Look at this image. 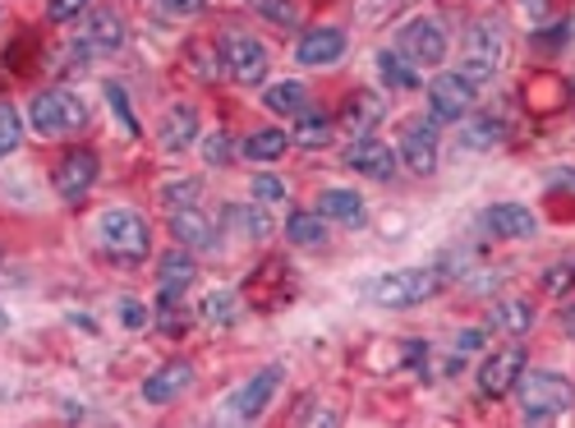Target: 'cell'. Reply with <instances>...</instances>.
Wrapping results in <instances>:
<instances>
[{
	"mask_svg": "<svg viewBox=\"0 0 575 428\" xmlns=\"http://www.w3.org/2000/svg\"><path fill=\"white\" fill-rule=\"evenodd\" d=\"M97 244L101 254L120 267H139L152 254V226L134 208H107L97 217Z\"/></svg>",
	"mask_w": 575,
	"mask_h": 428,
	"instance_id": "1",
	"label": "cell"
},
{
	"mask_svg": "<svg viewBox=\"0 0 575 428\" xmlns=\"http://www.w3.org/2000/svg\"><path fill=\"white\" fill-rule=\"evenodd\" d=\"M516 396H520V419H525V424H557V419H566L571 406H575L571 377H562V373H553V369L520 373Z\"/></svg>",
	"mask_w": 575,
	"mask_h": 428,
	"instance_id": "2",
	"label": "cell"
},
{
	"mask_svg": "<svg viewBox=\"0 0 575 428\" xmlns=\"http://www.w3.org/2000/svg\"><path fill=\"white\" fill-rule=\"evenodd\" d=\"M442 290V276L433 267H405V272H387V276H373L364 286V299L378 309H414L433 299Z\"/></svg>",
	"mask_w": 575,
	"mask_h": 428,
	"instance_id": "3",
	"label": "cell"
},
{
	"mask_svg": "<svg viewBox=\"0 0 575 428\" xmlns=\"http://www.w3.org/2000/svg\"><path fill=\"white\" fill-rule=\"evenodd\" d=\"M29 124H33L42 139H61V134L84 130V124H88V111H84V102H78L74 92H65V88H46V92H37L33 102H29Z\"/></svg>",
	"mask_w": 575,
	"mask_h": 428,
	"instance_id": "4",
	"label": "cell"
},
{
	"mask_svg": "<svg viewBox=\"0 0 575 428\" xmlns=\"http://www.w3.org/2000/svg\"><path fill=\"white\" fill-rule=\"evenodd\" d=\"M502 46H507V29H502V23H492V19L475 23V29H469V42H465L460 74H465L469 84H488L492 74H498V65H502Z\"/></svg>",
	"mask_w": 575,
	"mask_h": 428,
	"instance_id": "5",
	"label": "cell"
},
{
	"mask_svg": "<svg viewBox=\"0 0 575 428\" xmlns=\"http://www.w3.org/2000/svg\"><path fill=\"white\" fill-rule=\"evenodd\" d=\"M475 88L479 84H469L465 74H437V79L428 84V116L437 124H452V120H465L469 107H475Z\"/></svg>",
	"mask_w": 575,
	"mask_h": 428,
	"instance_id": "6",
	"label": "cell"
},
{
	"mask_svg": "<svg viewBox=\"0 0 575 428\" xmlns=\"http://www.w3.org/2000/svg\"><path fill=\"white\" fill-rule=\"evenodd\" d=\"M51 185H56V194L65 198V204H78V198L97 185V153H88V147H69V153L56 162V171H51Z\"/></svg>",
	"mask_w": 575,
	"mask_h": 428,
	"instance_id": "7",
	"label": "cell"
},
{
	"mask_svg": "<svg viewBox=\"0 0 575 428\" xmlns=\"http://www.w3.org/2000/svg\"><path fill=\"white\" fill-rule=\"evenodd\" d=\"M397 52L414 65H442V56H447V33H442L437 19H414L401 29Z\"/></svg>",
	"mask_w": 575,
	"mask_h": 428,
	"instance_id": "8",
	"label": "cell"
},
{
	"mask_svg": "<svg viewBox=\"0 0 575 428\" xmlns=\"http://www.w3.org/2000/svg\"><path fill=\"white\" fill-rule=\"evenodd\" d=\"M226 69H230V79L235 84H263V74H268V46L249 37V33H230L226 37Z\"/></svg>",
	"mask_w": 575,
	"mask_h": 428,
	"instance_id": "9",
	"label": "cell"
},
{
	"mask_svg": "<svg viewBox=\"0 0 575 428\" xmlns=\"http://www.w3.org/2000/svg\"><path fill=\"white\" fill-rule=\"evenodd\" d=\"M401 162L414 171V175H433L437 171V124L414 116L405 120L401 130Z\"/></svg>",
	"mask_w": 575,
	"mask_h": 428,
	"instance_id": "10",
	"label": "cell"
},
{
	"mask_svg": "<svg viewBox=\"0 0 575 428\" xmlns=\"http://www.w3.org/2000/svg\"><path fill=\"white\" fill-rule=\"evenodd\" d=\"M520 373H525V345H507L479 369V392L492 396V400L511 396V387L520 383Z\"/></svg>",
	"mask_w": 575,
	"mask_h": 428,
	"instance_id": "11",
	"label": "cell"
},
{
	"mask_svg": "<svg viewBox=\"0 0 575 428\" xmlns=\"http://www.w3.org/2000/svg\"><path fill=\"white\" fill-rule=\"evenodd\" d=\"M276 387H281V369H276V364H272V369H263V373H253L249 383L230 396V419L253 424L258 415L268 410V400L276 396Z\"/></svg>",
	"mask_w": 575,
	"mask_h": 428,
	"instance_id": "12",
	"label": "cell"
},
{
	"mask_svg": "<svg viewBox=\"0 0 575 428\" xmlns=\"http://www.w3.org/2000/svg\"><path fill=\"white\" fill-rule=\"evenodd\" d=\"M346 33L341 29H327V23H323V29H308L304 37H300V46H295V61L304 65V69H327V65H336V61H341L346 56Z\"/></svg>",
	"mask_w": 575,
	"mask_h": 428,
	"instance_id": "13",
	"label": "cell"
},
{
	"mask_svg": "<svg viewBox=\"0 0 575 428\" xmlns=\"http://www.w3.org/2000/svg\"><path fill=\"white\" fill-rule=\"evenodd\" d=\"M484 231L498 240H534L539 235V217L525 204H492L484 212Z\"/></svg>",
	"mask_w": 575,
	"mask_h": 428,
	"instance_id": "14",
	"label": "cell"
},
{
	"mask_svg": "<svg viewBox=\"0 0 575 428\" xmlns=\"http://www.w3.org/2000/svg\"><path fill=\"white\" fill-rule=\"evenodd\" d=\"M194 276H198L194 254H189L185 244H180L175 254H166L162 267H156V295H162V305H175V299L194 286Z\"/></svg>",
	"mask_w": 575,
	"mask_h": 428,
	"instance_id": "15",
	"label": "cell"
},
{
	"mask_svg": "<svg viewBox=\"0 0 575 428\" xmlns=\"http://www.w3.org/2000/svg\"><path fill=\"white\" fill-rule=\"evenodd\" d=\"M189 383H194V364L171 360V364H162V369H156L148 383H143V400H148V406H171L175 396L189 392Z\"/></svg>",
	"mask_w": 575,
	"mask_h": 428,
	"instance_id": "16",
	"label": "cell"
},
{
	"mask_svg": "<svg viewBox=\"0 0 575 428\" xmlns=\"http://www.w3.org/2000/svg\"><path fill=\"white\" fill-rule=\"evenodd\" d=\"M285 295H291V272H285L281 259H268L263 267L249 276V299L258 309H281Z\"/></svg>",
	"mask_w": 575,
	"mask_h": 428,
	"instance_id": "17",
	"label": "cell"
},
{
	"mask_svg": "<svg viewBox=\"0 0 575 428\" xmlns=\"http://www.w3.org/2000/svg\"><path fill=\"white\" fill-rule=\"evenodd\" d=\"M346 162H350V171L369 175V180H391L397 175V147H387L378 139H359Z\"/></svg>",
	"mask_w": 575,
	"mask_h": 428,
	"instance_id": "18",
	"label": "cell"
},
{
	"mask_svg": "<svg viewBox=\"0 0 575 428\" xmlns=\"http://www.w3.org/2000/svg\"><path fill=\"white\" fill-rule=\"evenodd\" d=\"M171 235H175V244L198 249V254H213V249H217V231H213V221H207L203 212H194V208H180V212H171Z\"/></svg>",
	"mask_w": 575,
	"mask_h": 428,
	"instance_id": "19",
	"label": "cell"
},
{
	"mask_svg": "<svg viewBox=\"0 0 575 428\" xmlns=\"http://www.w3.org/2000/svg\"><path fill=\"white\" fill-rule=\"evenodd\" d=\"M382 116H387V107H382L378 92H350V102L341 107V120H346V130H350L355 139L373 134L378 124H382Z\"/></svg>",
	"mask_w": 575,
	"mask_h": 428,
	"instance_id": "20",
	"label": "cell"
},
{
	"mask_svg": "<svg viewBox=\"0 0 575 428\" xmlns=\"http://www.w3.org/2000/svg\"><path fill=\"white\" fill-rule=\"evenodd\" d=\"M84 46H93V52H120L124 46V23H120V14L116 10H93V23H88V37H84Z\"/></svg>",
	"mask_w": 575,
	"mask_h": 428,
	"instance_id": "21",
	"label": "cell"
},
{
	"mask_svg": "<svg viewBox=\"0 0 575 428\" xmlns=\"http://www.w3.org/2000/svg\"><path fill=\"white\" fill-rule=\"evenodd\" d=\"M318 212L327 217V221H341V226H364V198L359 194H350V189H327V194H318Z\"/></svg>",
	"mask_w": 575,
	"mask_h": 428,
	"instance_id": "22",
	"label": "cell"
},
{
	"mask_svg": "<svg viewBox=\"0 0 575 428\" xmlns=\"http://www.w3.org/2000/svg\"><path fill=\"white\" fill-rule=\"evenodd\" d=\"M194 134H198V111H194V107H171L166 120H162V147H166V153L189 147Z\"/></svg>",
	"mask_w": 575,
	"mask_h": 428,
	"instance_id": "23",
	"label": "cell"
},
{
	"mask_svg": "<svg viewBox=\"0 0 575 428\" xmlns=\"http://www.w3.org/2000/svg\"><path fill=\"white\" fill-rule=\"evenodd\" d=\"M332 120L323 116V111H304V116H295V130H291V143L295 147H308V153H318V147H327L332 143Z\"/></svg>",
	"mask_w": 575,
	"mask_h": 428,
	"instance_id": "24",
	"label": "cell"
},
{
	"mask_svg": "<svg viewBox=\"0 0 575 428\" xmlns=\"http://www.w3.org/2000/svg\"><path fill=\"white\" fill-rule=\"evenodd\" d=\"M492 327L507 337H525L530 332V322H534V309H530V299H502V305H492Z\"/></svg>",
	"mask_w": 575,
	"mask_h": 428,
	"instance_id": "25",
	"label": "cell"
},
{
	"mask_svg": "<svg viewBox=\"0 0 575 428\" xmlns=\"http://www.w3.org/2000/svg\"><path fill=\"white\" fill-rule=\"evenodd\" d=\"M268 111H276V116H304L308 111V88L300 84V79H285V84H272L268 88Z\"/></svg>",
	"mask_w": 575,
	"mask_h": 428,
	"instance_id": "26",
	"label": "cell"
},
{
	"mask_svg": "<svg viewBox=\"0 0 575 428\" xmlns=\"http://www.w3.org/2000/svg\"><path fill=\"white\" fill-rule=\"evenodd\" d=\"M285 235L300 249H318V244H327V221H323V212H291Z\"/></svg>",
	"mask_w": 575,
	"mask_h": 428,
	"instance_id": "27",
	"label": "cell"
},
{
	"mask_svg": "<svg viewBox=\"0 0 575 428\" xmlns=\"http://www.w3.org/2000/svg\"><path fill=\"white\" fill-rule=\"evenodd\" d=\"M378 69H382V79H387L391 88H401V92L424 88V79H420V69H414V61H405L401 52H382V56H378Z\"/></svg>",
	"mask_w": 575,
	"mask_h": 428,
	"instance_id": "28",
	"label": "cell"
},
{
	"mask_svg": "<svg viewBox=\"0 0 575 428\" xmlns=\"http://www.w3.org/2000/svg\"><path fill=\"white\" fill-rule=\"evenodd\" d=\"M285 147H291V134H281V130H258V134L245 139V157L268 166V162H281Z\"/></svg>",
	"mask_w": 575,
	"mask_h": 428,
	"instance_id": "29",
	"label": "cell"
},
{
	"mask_svg": "<svg viewBox=\"0 0 575 428\" xmlns=\"http://www.w3.org/2000/svg\"><path fill=\"white\" fill-rule=\"evenodd\" d=\"M566 102H571V88H566L562 79H553V74L530 84V107H534V111H562Z\"/></svg>",
	"mask_w": 575,
	"mask_h": 428,
	"instance_id": "30",
	"label": "cell"
},
{
	"mask_svg": "<svg viewBox=\"0 0 575 428\" xmlns=\"http://www.w3.org/2000/svg\"><path fill=\"white\" fill-rule=\"evenodd\" d=\"M226 221L235 226V231H240V235H249V240H263V235H272V221H268V212L263 208H240V204H235V208H226Z\"/></svg>",
	"mask_w": 575,
	"mask_h": 428,
	"instance_id": "31",
	"label": "cell"
},
{
	"mask_svg": "<svg viewBox=\"0 0 575 428\" xmlns=\"http://www.w3.org/2000/svg\"><path fill=\"white\" fill-rule=\"evenodd\" d=\"M498 139H502V120L498 116H479V120H469L460 130V147H475V153H484V147H492Z\"/></svg>",
	"mask_w": 575,
	"mask_h": 428,
	"instance_id": "32",
	"label": "cell"
},
{
	"mask_svg": "<svg viewBox=\"0 0 575 428\" xmlns=\"http://www.w3.org/2000/svg\"><path fill=\"white\" fill-rule=\"evenodd\" d=\"M203 318L207 322H217V327H230L235 318H240V305H235V295L230 290H213L203 299Z\"/></svg>",
	"mask_w": 575,
	"mask_h": 428,
	"instance_id": "33",
	"label": "cell"
},
{
	"mask_svg": "<svg viewBox=\"0 0 575 428\" xmlns=\"http://www.w3.org/2000/svg\"><path fill=\"white\" fill-rule=\"evenodd\" d=\"M19 143H23V120L10 102H0V162H6Z\"/></svg>",
	"mask_w": 575,
	"mask_h": 428,
	"instance_id": "34",
	"label": "cell"
},
{
	"mask_svg": "<svg viewBox=\"0 0 575 428\" xmlns=\"http://www.w3.org/2000/svg\"><path fill=\"white\" fill-rule=\"evenodd\" d=\"M162 208L166 212H180V208H194V198H198V180H171V185H162Z\"/></svg>",
	"mask_w": 575,
	"mask_h": 428,
	"instance_id": "35",
	"label": "cell"
},
{
	"mask_svg": "<svg viewBox=\"0 0 575 428\" xmlns=\"http://www.w3.org/2000/svg\"><path fill=\"white\" fill-rule=\"evenodd\" d=\"M566 37H571V23H562V19H553V23H543V29H534V52H562L566 46Z\"/></svg>",
	"mask_w": 575,
	"mask_h": 428,
	"instance_id": "36",
	"label": "cell"
},
{
	"mask_svg": "<svg viewBox=\"0 0 575 428\" xmlns=\"http://www.w3.org/2000/svg\"><path fill=\"white\" fill-rule=\"evenodd\" d=\"M189 61H194V69L203 74V79H217V74H221L217 46H207V42H189Z\"/></svg>",
	"mask_w": 575,
	"mask_h": 428,
	"instance_id": "37",
	"label": "cell"
},
{
	"mask_svg": "<svg viewBox=\"0 0 575 428\" xmlns=\"http://www.w3.org/2000/svg\"><path fill=\"white\" fill-rule=\"evenodd\" d=\"M253 6H258V14H263V19L281 23V29H291V23L300 19V10L291 6V0H253Z\"/></svg>",
	"mask_w": 575,
	"mask_h": 428,
	"instance_id": "38",
	"label": "cell"
},
{
	"mask_svg": "<svg viewBox=\"0 0 575 428\" xmlns=\"http://www.w3.org/2000/svg\"><path fill=\"white\" fill-rule=\"evenodd\" d=\"M230 153H235L230 134H213V139L203 143V162H207V166H230V162H235Z\"/></svg>",
	"mask_w": 575,
	"mask_h": 428,
	"instance_id": "39",
	"label": "cell"
},
{
	"mask_svg": "<svg viewBox=\"0 0 575 428\" xmlns=\"http://www.w3.org/2000/svg\"><path fill=\"white\" fill-rule=\"evenodd\" d=\"M107 102L116 107V116H120V124H124V134H139V120H134V111H129L120 84H107Z\"/></svg>",
	"mask_w": 575,
	"mask_h": 428,
	"instance_id": "40",
	"label": "cell"
},
{
	"mask_svg": "<svg viewBox=\"0 0 575 428\" xmlns=\"http://www.w3.org/2000/svg\"><path fill=\"white\" fill-rule=\"evenodd\" d=\"M571 282H575V259L557 263L553 272H543V290H547V295H562V290H566Z\"/></svg>",
	"mask_w": 575,
	"mask_h": 428,
	"instance_id": "41",
	"label": "cell"
},
{
	"mask_svg": "<svg viewBox=\"0 0 575 428\" xmlns=\"http://www.w3.org/2000/svg\"><path fill=\"white\" fill-rule=\"evenodd\" d=\"M120 322L129 327V332H139V327H148V322H152V314H148L143 299H120Z\"/></svg>",
	"mask_w": 575,
	"mask_h": 428,
	"instance_id": "42",
	"label": "cell"
},
{
	"mask_svg": "<svg viewBox=\"0 0 575 428\" xmlns=\"http://www.w3.org/2000/svg\"><path fill=\"white\" fill-rule=\"evenodd\" d=\"M88 6H93V0H51V6H46V19H51V23H69V19L84 14Z\"/></svg>",
	"mask_w": 575,
	"mask_h": 428,
	"instance_id": "43",
	"label": "cell"
},
{
	"mask_svg": "<svg viewBox=\"0 0 575 428\" xmlns=\"http://www.w3.org/2000/svg\"><path fill=\"white\" fill-rule=\"evenodd\" d=\"M249 194L258 198V204H276V198H285V185L276 180V175H258V180L249 185Z\"/></svg>",
	"mask_w": 575,
	"mask_h": 428,
	"instance_id": "44",
	"label": "cell"
},
{
	"mask_svg": "<svg viewBox=\"0 0 575 428\" xmlns=\"http://www.w3.org/2000/svg\"><path fill=\"white\" fill-rule=\"evenodd\" d=\"M525 6V19L534 23V29H543V23H553L557 14H553V0H520Z\"/></svg>",
	"mask_w": 575,
	"mask_h": 428,
	"instance_id": "45",
	"label": "cell"
},
{
	"mask_svg": "<svg viewBox=\"0 0 575 428\" xmlns=\"http://www.w3.org/2000/svg\"><path fill=\"white\" fill-rule=\"evenodd\" d=\"M479 350H484V332H479V327H475V332H460V337H456V360L479 355Z\"/></svg>",
	"mask_w": 575,
	"mask_h": 428,
	"instance_id": "46",
	"label": "cell"
},
{
	"mask_svg": "<svg viewBox=\"0 0 575 428\" xmlns=\"http://www.w3.org/2000/svg\"><path fill=\"white\" fill-rule=\"evenodd\" d=\"M166 14H175V19H189V14H198L203 10V0H156Z\"/></svg>",
	"mask_w": 575,
	"mask_h": 428,
	"instance_id": "47",
	"label": "cell"
},
{
	"mask_svg": "<svg viewBox=\"0 0 575 428\" xmlns=\"http://www.w3.org/2000/svg\"><path fill=\"white\" fill-rule=\"evenodd\" d=\"M562 327H566V337L575 341V299H571V305H566V314H562Z\"/></svg>",
	"mask_w": 575,
	"mask_h": 428,
	"instance_id": "48",
	"label": "cell"
},
{
	"mask_svg": "<svg viewBox=\"0 0 575 428\" xmlns=\"http://www.w3.org/2000/svg\"><path fill=\"white\" fill-rule=\"evenodd\" d=\"M6 327H10V314H6V309H0V332H6Z\"/></svg>",
	"mask_w": 575,
	"mask_h": 428,
	"instance_id": "49",
	"label": "cell"
}]
</instances>
